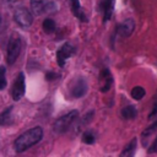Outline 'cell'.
<instances>
[{
  "label": "cell",
  "instance_id": "6da1fadb",
  "mask_svg": "<svg viewBox=\"0 0 157 157\" xmlns=\"http://www.w3.org/2000/svg\"><path fill=\"white\" fill-rule=\"evenodd\" d=\"M43 137V129L40 126L32 128L23 134H21L13 142V148L16 152H23L32 147L33 145L38 144Z\"/></svg>",
  "mask_w": 157,
  "mask_h": 157
},
{
  "label": "cell",
  "instance_id": "7a4b0ae2",
  "mask_svg": "<svg viewBox=\"0 0 157 157\" xmlns=\"http://www.w3.org/2000/svg\"><path fill=\"white\" fill-rule=\"evenodd\" d=\"M77 118H78V112H77V110H71V112H69L67 114H65V115L58 118V119L54 121V124H53V130H54L55 132H58V134H63V132L67 131V130L72 126V124L77 120Z\"/></svg>",
  "mask_w": 157,
  "mask_h": 157
},
{
  "label": "cell",
  "instance_id": "3957f363",
  "mask_svg": "<svg viewBox=\"0 0 157 157\" xmlns=\"http://www.w3.org/2000/svg\"><path fill=\"white\" fill-rule=\"evenodd\" d=\"M21 47H22V40H21L20 34L16 33V32L12 33L10 36V38H9V43H7V56H6L7 63L10 65H12L17 60V58H18V55L21 53Z\"/></svg>",
  "mask_w": 157,
  "mask_h": 157
},
{
  "label": "cell",
  "instance_id": "277c9868",
  "mask_svg": "<svg viewBox=\"0 0 157 157\" xmlns=\"http://www.w3.org/2000/svg\"><path fill=\"white\" fill-rule=\"evenodd\" d=\"M31 7L33 13L42 15V13L55 11L56 5L52 0H31Z\"/></svg>",
  "mask_w": 157,
  "mask_h": 157
},
{
  "label": "cell",
  "instance_id": "5b68a950",
  "mask_svg": "<svg viewBox=\"0 0 157 157\" xmlns=\"http://www.w3.org/2000/svg\"><path fill=\"white\" fill-rule=\"evenodd\" d=\"M26 91V83H25V74L20 72L16 77V80L12 83V88H11V96L13 101H20Z\"/></svg>",
  "mask_w": 157,
  "mask_h": 157
},
{
  "label": "cell",
  "instance_id": "8992f818",
  "mask_svg": "<svg viewBox=\"0 0 157 157\" xmlns=\"http://www.w3.org/2000/svg\"><path fill=\"white\" fill-rule=\"evenodd\" d=\"M13 18L16 21V23L21 27H29L33 22V17H32V13L25 9V7H18L15 10V13H13Z\"/></svg>",
  "mask_w": 157,
  "mask_h": 157
},
{
  "label": "cell",
  "instance_id": "52a82bcc",
  "mask_svg": "<svg viewBox=\"0 0 157 157\" xmlns=\"http://www.w3.org/2000/svg\"><path fill=\"white\" fill-rule=\"evenodd\" d=\"M87 92V82L83 77H77L70 83V93L74 98H81Z\"/></svg>",
  "mask_w": 157,
  "mask_h": 157
},
{
  "label": "cell",
  "instance_id": "ba28073f",
  "mask_svg": "<svg viewBox=\"0 0 157 157\" xmlns=\"http://www.w3.org/2000/svg\"><path fill=\"white\" fill-rule=\"evenodd\" d=\"M74 53H75V49H74V47H72L71 44H69V43L63 44V45L58 49V52H56V61H58V65H59L60 67H63V66L65 65L66 60H67L70 56H72Z\"/></svg>",
  "mask_w": 157,
  "mask_h": 157
},
{
  "label": "cell",
  "instance_id": "9c48e42d",
  "mask_svg": "<svg viewBox=\"0 0 157 157\" xmlns=\"http://www.w3.org/2000/svg\"><path fill=\"white\" fill-rule=\"evenodd\" d=\"M112 85H113V76H112L109 69L103 67L99 72V91L105 93L110 90Z\"/></svg>",
  "mask_w": 157,
  "mask_h": 157
},
{
  "label": "cell",
  "instance_id": "30bf717a",
  "mask_svg": "<svg viewBox=\"0 0 157 157\" xmlns=\"http://www.w3.org/2000/svg\"><path fill=\"white\" fill-rule=\"evenodd\" d=\"M134 28H135V21L132 18H126L124 22L119 23V26L117 27V33L120 37L126 38L134 32Z\"/></svg>",
  "mask_w": 157,
  "mask_h": 157
},
{
  "label": "cell",
  "instance_id": "8fae6325",
  "mask_svg": "<svg viewBox=\"0 0 157 157\" xmlns=\"http://www.w3.org/2000/svg\"><path fill=\"white\" fill-rule=\"evenodd\" d=\"M101 9H102V13H103V21L107 22L108 20H110V17L113 15L114 0H102Z\"/></svg>",
  "mask_w": 157,
  "mask_h": 157
},
{
  "label": "cell",
  "instance_id": "7c38bea8",
  "mask_svg": "<svg viewBox=\"0 0 157 157\" xmlns=\"http://www.w3.org/2000/svg\"><path fill=\"white\" fill-rule=\"evenodd\" d=\"M70 5H71V12L74 13V16H76L82 22L88 21L83 10H82V7H81V5H80V2H78V0H70Z\"/></svg>",
  "mask_w": 157,
  "mask_h": 157
},
{
  "label": "cell",
  "instance_id": "4fadbf2b",
  "mask_svg": "<svg viewBox=\"0 0 157 157\" xmlns=\"http://www.w3.org/2000/svg\"><path fill=\"white\" fill-rule=\"evenodd\" d=\"M12 108L13 107H7L1 114H0V125H2V126H9V125H11L12 123H13V118H12V115H11V113H12Z\"/></svg>",
  "mask_w": 157,
  "mask_h": 157
},
{
  "label": "cell",
  "instance_id": "5bb4252c",
  "mask_svg": "<svg viewBox=\"0 0 157 157\" xmlns=\"http://www.w3.org/2000/svg\"><path fill=\"white\" fill-rule=\"evenodd\" d=\"M121 115H123V118L126 119V120L135 119L136 115H137V109H136V107H134V105H126V107L123 108Z\"/></svg>",
  "mask_w": 157,
  "mask_h": 157
},
{
  "label": "cell",
  "instance_id": "9a60e30c",
  "mask_svg": "<svg viewBox=\"0 0 157 157\" xmlns=\"http://www.w3.org/2000/svg\"><path fill=\"white\" fill-rule=\"evenodd\" d=\"M135 148H136V139H132V140L125 146V148L121 151L120 156H132L134 152H135Z\"/></svg>",
  "mask_w": 157,
  "mask_h": 157
},
{
  "label": "cell",
  "instance_id": "2e32d148",
  "mask_svg": "<svg viewBox=\"0 0 157 157\" xmlns=\"http://www.w3.org/2000/svg\"><path fill=\"white\" fill-rule=\"evenodd\" d=\"M145 93H146V91H145V88L141 87V86H135V87L131 90V97H132L134 99H136V101H140V99L145 96Z\"/></svg>",
  "mask_w": 157,
  "mask_h": 157
},
{
  "label": "cell",
  "instance_id": "e0dca14e",
  "mask_svg": "<svg viewBox=\"0 0 157 157\" xmlns=\"http://www.w3.org/2000/svg\"><path fill=\"white\" fill-rule=\"evenodd\" d=\"M43 31L45 33H53L55 31V22L52 18H45L43 21Z\"/></svg>",
  "mask_w": 157,
  "mask_h": 157
},
{
  "label": "cell",
  "instance_id": "ac0fdd59",
  "mask_svg": "<svg viewBox=\"0 0 157 157\" xmlns=\"http://www.w3.org/2000/svg\"><path fill=\"white\" fill-rule=\"evenodd\" d=\"M82 141H83L85 144H88V145L93 144V142L96 141V135H94V132L91 131V130L85 131V132L82 134Z\"/></svg>",
  "mask_w": 157,
  "mask_h": 157
},
{
  "label": "cell",
  "instance_id": "d6986e66",
  "mask_svg": "<svg viewBox=\"0 0 157 157\" xmlns=\"http://www.w3.org/2000/svg\"><path fill=\"white\" fill-rule=\"evenodd\" d=\"M6 87V69L5 66H0V91Z\"/></svg>",
  "mask_w": 157,
  "mask_h": 157
},
{
  "label": "cell",
  "instance_id": "ffe728a7",
  "mask_svg": "<svg viewBox=\"0 0 157 157\" xmlns=\"http://www.w3.org/2000/svg\"><path fill=\"white\" fill-rule=\"evenodd\" d=\"M156 130H157V120H156V121H153V124H152V125H150L148 128H146V129L142 131V136H144V137H147V136L152 135Z\"/></svg>",
  "mask_w": 157,
  "mask_h": 157
},
{
  "label": "cell",
  "instance_id": "44dd1931",
  "mask_svg": "<svg viewBox=\"0 0 157 157\" xmlns=\"http://www.w3.org/2000/svg\"><path fill=\"white\" fill-rule=\"evenodd\" d=\"M148 152L151 153V152H157V137H156V140H155V142L152 144V146H151V148L148 150Z\"/></svg>",
  "mask_w": 157,
  "mask_h": 157
},
{
  "label": "cell",
  "instance_id": "7402d4cb",
  "mask_svg": "<svg viewBox=\"0 0 157 157\" xmlns=\"http://www.w3.org/2000/svg\"><path fill=\"white\" fill-rule=\"evenodd\" d=\"M156 114H157V102L155 103V105H153V109H152V112H151V113H150V115H148V117H150V119H151L152 117H155Z\"/></svg>",
  "mask_w": 157,
  "mask_h": 157
},
{
  "label": "cell",
  "instance_id": "603a6c76",
  "mask_svg": "<svg viewBox=\"0 0 157 157\" xmlns=\"http://www.w3.org/2000/svg\"><path fill=\"white\" fill-rule=\"evenodd\" d=\"M55 76H56V75H55L54 72H49V74H47V78H48V80H53Z\"/></svg>",
  "mask_w": 157,
  "mask_h": 157
},
{
  "label": "cell",
  "instance_id": "cb8c5ba5",
  "mask_svg": "<svg viewBox=\"0 0 157 157\" xmlns=\"http://www.w3.org/2000/svg\"><path fill=\"white\" fill-rule=\"evenodd\" d=\"M0 21H1V17H0Z\"/></svg>",
  "mask_w": 157,
  "mask_h": 157
}]
</instances>
